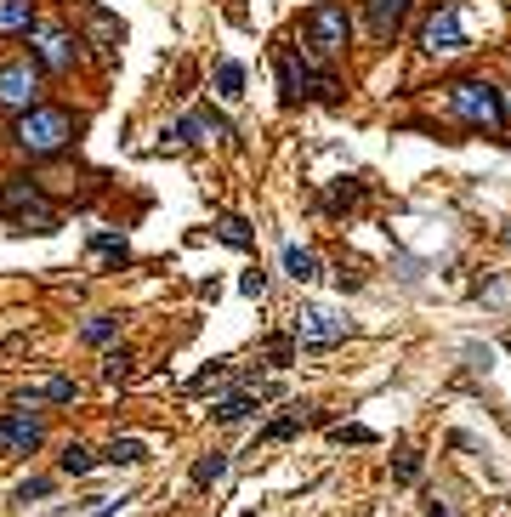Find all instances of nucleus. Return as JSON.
Segmentation results:
<instances>
[{
    "mask_svg": "<svg viewBox=\"0 0 511 517\" xmlns=\"http://www.w3.org/2000/svg\"><path fill=\"white\" fill-rule=\"evenodd\" d=\"M74 131H80V120H74L69 108H52V103H35L29 114H12V148L29 154V160L63 154L74 143Z\"/></svg>",
    "mask_w": 511,
    "mask_h": 517,
    "instance_id": "f257e3e1",
    "label": "nucleus"
},
{
    "mask_svg": "<svg viewBox=\"0 0 511 517\" xmlns=\"http://www.w3.org/2000/svg\"><path fill=\"white\" fill-rule=\"evenodd\" d=\"M301 52L313 57V63H335V57L353 46V12L341 6V0H318L301 12Z\"/></svg>",
    "mask_w": 511,
    "mask_h": 517,
    "instance_id": "f03ea898",
    "label": "nucleus"
},
{
    "mask_svg": "<svg viewBox=\"0 0 511 517\" xmlns=\"http://www.w3.org/2000/svg\"><path fill=\"white\" fill-rule=\"evenodd\" d=\"M449 114L466 131H506V97H500V86L477 80V74H466V80L449 86Z\"/></svg>",
    "mask_w": 511,
    "mask_h": 517,
    "instance_id": "7ed1b4c3",
    "label": "nucleus"
},
{
    "mask_svg": "<svg viewBox=\"0 0 511 517\" xmlns=\"http://www.w3.org/2000/svg\"><path fill=\"white\" fill-rule=\"evenodd\" d=\"M279 91L290 103H341L330 69H318L307 52H279Z\"/></svg>",
    "mask_w": 511,
    "mask_h": 517,
    "instance_id": "20e7f679",
    "label": "nucleus"
},
{
    "mask_svg": "<svg viewBox=\"0 0 511 517\" xmlns=\"http://www.w3.org/2000/svg\"><path fill=\"white\" fill-rule=\"evenodd\" d=\"M23 40H29V57L40 63V74H74V63H80V35L63 23H35Z\"/></svg>",
    "mask_w": 511,
    "mask_h": 517,
    "instance_id": "39448f33",
    "label": "nucleus"
},
{
    "mask_svg": "<svg viewBox=\"0 0 511 517\" xmlns=\"http://www.w3.org/2000/svg\"><path fill=\"white\" fill-rule=\"evenodd\" d=\"M46 91V74H40L35 57H12L0 63V114H29Z\"/></svg>",
    "mask_w": 511,
    "mask_h": 517,
    "instance_id": "423d86ee",
    "label": "nucleus"
},
{
    "mask_svg": "<svg viewBox=\"0 0 511 517\" xmlns=\"http://www.w3.org/2000/svg\"><path fill=\"white\" fill-rule=\"evenodd\" d=\"M415 46H421L426 57H455V52H466V23H460V6H432L426 12V23H421V35H415Z\"/></svg>",
    "mask_w": 511,
    "mask_h": 517,
    "instance_id": "0eeeda50",
    "label": "nucleus"
},
{
    "mask_svg": "<svg viewBox=\"0 0 511 517\" xmlns=\"http://www.w3.org/2000/svg\"><path fill=\"white\" fill-rule=\"evenodd\" d=\"M290 336H296V347H341L353 336V324L341 313H330V307H296L290 313Z\"/></svg>",
    "mask_w": 511,
    "mask_h": 517,
    "instance_id": "6e6552de",
    "label": "nucleus"
},
{
    "mask_svg": "<svg viewBox=\"0 0 511 517\" xmlns=\"http://www.w3.org/2000/svg\"><path fill=\"white\" fill-rule=\"evenodd\" d=\"M211 137H222V143H233V137H239V131H233L228 120H222V114H211V108H194V114H182L177 125H171V131H165V148H194V143H211Z\"/></svg>",
    "mask_w": 511,
    "mask_h": 517,
    "instance_id": "1a4fd4ad",
    "label": "nucleus"
},
{
    "mask_svg": "<svg viewBox=\"0 0 511 517\" xmlns=\"http://www.w3.org/2000/svg\"><path fill=\"white\" fill-rule=\"evenodd\" d=\"M74 398H80V381H74V375H46V381L18 387L12 410H40V415H46V404H74Z\"/></svg>",
    "mask_w": 511,
    "mask_h": 517,
    "instance_id": "9d476101",
    "label": "nucleus"
},
{
    "mask_svg": "<svg viewBox=\"0 0 511 517\" xmlns=\"http://www.w3.org/2000/svg\"><path fill=\"white\" fill-rule=\"evenodd\" d=\"M35 205H46V194H40V182L29 177V171H12V177L0 182V216L12 222V216L35 211Z\"/></svg>",
    "mask_w": 511,
    "mask_h": 517,
    "instance_id": "9b49d317",
    "label": "nucleus"
},
{
    "mask_svg": "<svg viewBox=\"0 0 511 517\" xmlns=\"http://www.w3.org/2000/svg\"><path fill=\"white\" fill-rule=\"evenodd\" d=\"M409 6L415 0H364V23H370L375 40H398L409 23Z\"/></svg>",
    "mask_w": 511,
    "mask_h": 517,
    "instance_id": "f8f14e48",
    "label": "nucleus"
},
{
    "mask_svg": "<svg viewBox=\"0 0 511 517\" xmlns=\"http://www.w3.org/2000/svg\"><path fill=\"white\" fill-rule=\"evenodd\" d=\"M262 410V393H228L211 404V421L216 427H239V421H250V415Z\"/></svg>",
    "mask_w": 511,
    "mask_h": 517,
    "instance_id": "ddd939ff",
    "label": "nucleus"
},
{
    "mask_svg": "<svg viewBox=\"0 0 511 517\" xmlns=\"http://www.w3.org/2000/svg\"><path fill=\"white\" fill-rule=\"evenodd\" d=\"M35 0H0V40H18L35 29Z\"/></svg>",
    "mask_w": 511,
    "mask_h": 517,
    "instance_id": "4468645a",
    "label": "nucleus"
},
{
    "mask_svg": "<svg viewBox=\"0 0 511 517\" xmlns=\"http://www.w3.org/2000/svg\"><path fill=\"white\" fill-rule=\"evenodd\" d=\"M284 273H290L296 285H313V279H324V262H318L313 250H301V245H284Z\"/></svg>",
    "mask_w": 511,
    "mask_h": 517,
    "instance_id": "2eb2a0df",
    "label": "nucleus"
},
{
    "mask_svg": "<svg viewBox=\"0 0 511 517\" xmlns=\"http://www.w3.org/2000/svg\"><path fill=\"white\" fill-rule=\"evenodd\" d=\"M97 466H103V455L86 449V444H63V455H57V472H63V478H86Z\"/></svg>",
    "mask_w": 511,
    "mask_h": 517,
    "instance_id": "dca6fc26",
    "label": "nucleus"
},
{
    "mask_svg": "<svg viewBox=\"0 0 511 517\" xmlns=\"http://www.w3.org/2000/svg\"><path fill=\"white\" fill-rule=\"evenodd\" d=\"M216 239H222V245H233V250H256V228H250L245 216H216Z\"/></svg>",
    "mask_w": 511,
    "mask_h": 517,
    "instance_id": "f3484780",
    "label": "nucleus"
},
{
    "mask_svg": "<svg viewBox=\"0 0 511 517\" xmlns=\"http://www.w3.org/2000/svg\"><path fill=\"white\" fill-rule=\"evenodd\" d=\"M222 478H228V455H222V449L199 455L194 472H188V483H194V489H211V483H222Z\"/></svg>",
    "mask_w": 511,
    "mask_h": 517,
    "instance_id": "a211bd4d",
    "label": "nucleus"
},
{
    "mask_svg": "<svg viewBox=\"0 0 511 517\" xmlns=\"http://www.w3.org/2000/svg\"><path fill=\"white\" fill-rule=\"evenodd\" d=\"M216 97H222V103H239V97H245V69H239L233 57L216 63Z\"/></svg>",
    "mask_w": 511,
    "mask_h": 517,
    "instance_id": "6ab92c4d",
    "label": "nucleus"
},
{
    "mask_svg": "<svg viewBox=\"0 0 511 517\" xmlns=\"http://www.w3.org/2000/svg\"><path fill=\"white\" fill-rule=\"evenodd\" d=\"M63 228V216L52 211V205H35V211L12 216V233H57Z\"/></svg>",
    "mask_w": 511,
    "mask_h": 517,
    "instance_id": "aec40b11",
    "label": "nucleus"
},
{
    "mask_svg": "<svg viewBox=\"0 0 511 517\" xmlns=\"http://www.w3.org/2000/svg\"><path fill=\"white\" fill-rule=\"evenodd\" d=\"M148 461V444L142 438H114V444L103 449V466H142Z\"/></svg>",
    "mask_w": 511,
    "mask_h": 517,
    "instance_id": "412c9836",
    "label": "nucleus"
},
{
    "mask_svg": "<svg viewBox=\"0 0 511 517\" xmlns=\"http://www.w3.org/2000/svg\"><path fill=\"white\" fill-rule=\"evenodd\" d=\"M307 427V415H301V404L290 415H279V421H267L262 427V444H290V438H296V432Z\"/></svg>",
    "mask_w": 511,
    "mask_h": 517,
    "instance_id": "4be33fe9",
    "label": "nucleus"
},
{
    "mask_svg": "<svg viewBox=\"0 0 511 517\" xmlns=\"http://www.w3.org/2000/svg\"><path fill=\"white\" fill-rule=\"evenodd\" d=\"M91 250H97V256H108V268H114V273L131 262V245H125L120 233H91Z\"/></svg>",
    "mask_w": 511,
    "mask_h": 517,
    "instance_id": "5701e85b",
    "label": "nucleus"
},
{
    "mask_svg": "<svg viewBox=\"0 0 511 517\" xmlns=\"http://www.w3.org/2000/svg\"><path fill=\"white\" fill-rule=\"evenodd\" d=\"M114 336H120V319H114V313H97V319H86V330H80L86 347H108Z\"/></svg>",
    "mask_w": 511,
    "mask_h": 517,
    "instance_id": "b1692460",
    "label": "nucleus"
},
{
    "mask_svg": "<svg viewBox=\"0 0 511 517\" xmlns=\"http://www.w3.org/2000/svg\"><path fill=\"white\" fill-rule=\"evenodd\" d=\"M131 370H137V353H131V347H114V353H103V381H125Z\"/></svg>",
    "mask_w": 511,
    "mask_h": 517,
    "instance_id": "393cba45",
    "label": "nucleus"
},
{
    "mask_svg": "<svg viewBox=\"0 0 511 517\" xmlns=\"http://www.w3.org/2000/svg\"><path fill=\"white\" fill-rule=\"evenodd\" d=\"M267 364H273V370H290V364H296V336H267Z\"/></svg>",
    "mask_w": 511,
    "mask_h": 517,
    "instance_id": "a878e982",
    "label": "nucleus"
},
{
    "mask_svg": "<svg viewBox=\"0 0 511 517\" xmlns=\"http://www.w3.org/2000/svg\"><path fill=\"white\" fill-rule=\"evenodd\" d=\"M392 478H398V483H415V478H421V455H415V449H398V461H392Z\"/></svg>",
    "mask_w": 511,
    "mask_h": 517,
    "instance_id": "bb28decb",
    "label": "nucleus"
},
{
    "mask_svg": "<svg viewBox=\"0 0 511 517\" xmlns=\"http://www.w3.org/2000/svg\"><path fill=\"white\" fill-rule=\"evenodd\" d=\"M46 495H52V478H23V483H18V500H23V506H29V500H46Z\"/></svg>",
    "mask_w": 511,
    "mask_h": 517,
    "instance_id": "cd10ccee",
    "label": "nucleus"
},
{
    "mask_svg": "<svg viewBox=\"0 0 511 517\" xmlns=\"http://www.w3.org/2000/svg\"><path fill=\"white\" fill-rule=\"evenodd\" d=\"M335 444H375V432L370 427H330Z\"/></svg>",
    "mask_w": 511,
    "mask_h": 517,
    "instance_id": "c85d7f7f",
    "label": "nucleus"
},
{
    "mask_svg": "<svg viewBox=\"0 0 511 517\" xmlns=\"http://www.w3.org/2000/svg\"><path fill=\"white\" fill-rule=\"evenodd\" d=\"M239 290H245L250 302H262V296H267V273H262V268H250L245 279H239Z\"/></svg>",
    "mask_w": 511,
    "mask_h": 517,
    "instance_id": "c756f323",
    "label": "nucleus"
},
{
    "mask_svg": "<svg viewBox=\"0 0 511 517\" xmlns=\"http://www.w3.org/2000/svg\"><path fill=\"white\" fill-rule=\"evenodd\" d=\"M0 455H12V438H6V415H0Z\"/></svg>",
    "mask_w": 511,
    "mask_h": 517,
    "instance_id": "7c9ffc66",
    "label": "nucleus"
},
{
    "mask_svg": "<svg viewBox=\"0 0 511 517\" xmlns=\"http://www.w3.org/2000/svg\"><path fill=\"white\" fill-rule=\"evenodd\" d=\"M426 517H455V512H449V506H443V500H432V512H426Z\"/></svg>",
    "mask_w": 511,
    "mask_h": 517,
    "instance_id": "2f4dec72",
    "label": "nucleus"
},
{
    "mask_svg": "<svg viewBox=\"0 0 511 517\" xmlns=\"http://www.w3.org/2000/svg\"><path fill=\"white\" fill-rule=\"evenodd\" d=\"M506 239H511V228H506Z\"/></svg>",
    "mask_w": 511,
    "mask_h": 517,
    "instance_id": "473e14b6",
    "label": "nucleus"
}]
</instances>
